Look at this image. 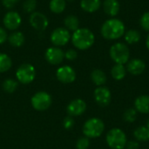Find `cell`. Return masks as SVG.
Returning a JSON list of instances; mask_svg holds the SVG:
<instances>
[{
    "label": "cell",
    "mask_w": 149,
    "mask_h": 149,
    "mask_svg": "<svg viewBox=\"0 0 149 149\" xmlns=\"http://www.w3.org/2000/svg\"><path fill=\"white\" fill-rule=\"evenodd\" d=\"M100 32L104 38L116 40L125 34V24L118 18H110L103 23Z\"/></svg>",
    "instance_id": "cell-1"
},
{
    "label": "cell",
    "mask_w": 149,
    "mask_h": 149,
    "mask_svg": "<svg viewBox=\"0 0 149 149\" xmlns=\"http://www.w3.org/2000/svg\"><path fill=\"white\" fill-rule=\"evenodd\" d=\"M73 45L79 50H87L93 46L95 41L94 34L87 28H79L73 31L71 37Z\"/></svg>",
    "instance_id": "cell-2"
},
{
    "label": "cell",
    "mask_w": 149,
    "mask_h": 149,
    "mask_svg": "<svg viewBox=\"0 0 149 149\" xmlns=\"http://www.w3.org/2000/svg\"><path fill=\"white\" fill-rule=\"evenodd\" d=\"M110 57L115 64L125 65L129 61L130 51L127 45L124 43H115L113 44L109 51Z\"/></svg>",
    "instance_id": "cell-3"
},
{
    "label": "cell",
    "mask_w": 149,
    "mask_h": 149,
    "mask_svg": "<svg viewBox=\"0 0 149 149\" xmlns=\"http://www.w3.org/2000/svg\"><path fill=\"white\" fill-rule=\"evenodd\" d=\"M106 141L111 149H124L127 142V138L121 129L112 128L107 134Z\"/></svg>",
    "instance_id": "cell-4"
},
{
    "label": "cell",
    "mask_w": 149,
    "mask_h": 149,
    "mask_svg": "<svg viewBox=\"0 0 149 149\" xmlns=\"http://www.w3.org/2000/svg\"><path fill=\"white\" fill-rule=\"evenodd\" d=\"M105 130V124L99 118L87 120L83 126V134L86 137L94 139L100 137Z\"/></svg>",
    "instance_id": "cell-5"
},
{
    "label": "cell",
    "mask_w": 149,
    "mask_h": 149,
    "mask_svg": "<svg viewBox=\"0 0 149 149\" xmlns=\"http://www.w3.org/2000/svg\"><path fill=\"white\" fill-rule=\"evenodd\" d=\"M36 76V71L32 65L31 64H23L21 65L17 72L16 77L17 80L22 84H29L33 81Z\"/></svg>",
    "instance_id": "cell-6"
},
{
    "label": "cell",
    "mask_w": 149,
    "mask_h": 149,
    "mask_svg": "<svg viewBox=\"0 0 149 149\" xmlns=\"http://www.w3.org/2000/svg\"><path fill=\"white\" fill-rule=\"evenodd\" d=\"M50 39L54 46L60 47L65 45L71 39L70 31L64 27H58L52 31L50 36Z\"/></svg>",
    "instance_id": "cell-7"
},
{
    "label": "cell",
    "mask_w": 149,
    "mask_h": 149,
    "mask_svg": "<svg viewBox=\"0 0 149 149\" xmlns=\"http://www.w3.org/2000/svg\"><path fill=\"white\" fill-rule=\"evenodd\" d=\"M52 104V97L45 92L37 93L31 98V105L38 111H44L49 108Z\"/></svg>",
    "instance_id": "cell-8"
},
{
    "label": "cell",
    "mask_w": 149,
    "mask_h": 149,
    "mask_svg": "<svg viewBox=\"0 0 149 149\" xmlns=\"http://www.w3.org/2000/svg\"><path fill=\"white\" fill-rule=\"evenodd\" d=\"M3 23L6 29L10 31H15L20 27L22 24V18L17 11L10 10L4 15Z\"/></svg>",
    "instance_id": "cell-9"
},
{
    "label": "cell",
    "mask_w": 149,
    "mask_h": 149,
    "mask_svg": "<svg viewBox=\"0 0 149 149\" xmlns=\"http://www.w3.org/2000/svg\"><path fill=\"white\" fill-rule=\"evenodd\" d=\"M93 95L96 103L101 107H107L112 100V94L110 90L105 86H98L94 90Z\"/></svg>",
    "instance_id": "cell-10"
},
{
    "label": "cell",
    "mask_w": 149,
    "mask_h": 149,
    "mask_svg": "<svg viewBox=\"0 0 149 149\" xmlns=\"http://www.w3.org/2000/svg\"><path fill=\"white\" fill-rule=\"evenodd\" d=\"M29 22L31 27L37 31H45L49 25V20L46 16L38 11H34L31 14Z\"/></svg>",
    "instance_id": "cell-11"
},
{
    "label": "cell",
    "mask_w": 149,
    "mask_h": 149,
    "mask_svg": "<svg viewBox=\"0 0 149 149\" xmlns=\"http://www.w3.org/2000/svg\"><path fill=\"white\" fill-rule=\"evenodd\" d=\"M45 59L51 65H59L65 58V52L57 46L50 47L45 52Z\"/></svg>",
    "instance_id": "cell-12"
},
{
    "label": "cell",
    "mask_w": 149,
    "mask_h": 149,
    "mask_svg": "<svg viewBox=\"0 0 149 149\" xmlns=\"http://www.w3.org/2000/svg\"><path fill=\"white\" fill-rule=\"evenodd\" d=\"M57 79L65 84L72 83L76 79V72L74 69L69 65H64L59 67L56 72Z\"/></svg>",
    "instance_id": "cell-13"
},
{
    "label": "cell",
    "mask_w": 149,
    "mask_h": 149,
    "mask_svg": "<svg viewBox=\"0 0 149 149\" xmlns=\"http://www.w3.org/2000/svg\"><path fill=\"white\" fill-rule=\"evenodd\" d=\"M86 110V104L81 99H76L70 102L67 107V113L70 116H79Z\"/></svg>",
    "instance_id": "cell-14"
},
{
    "label": "cell",
    "mask_w": 149,
    "mask_h": 149,
    "mask_svg": "<svg viewBox=\"0 0 149 149\" xmlns=\"http://www.w3.org/2000/svg\"><path fill=\"white\" fill-rule=\"evenodd\" d=\"M127 71L132 75H141L146 69L145 62L141 58H133L127 63Z\"/></svg>",
    "instance_id": "cell-15"
},
{
    "label": "cell",
    "mask_w": 149,
    "mask_h": 149,
    "mask_svg": "<svg viewBox=\"0 0 149 149\" xmlns=\"http://www.w3.org/2000/svg\"><path fill=\"white\" fill-rule=\"evenodd\" d=\"M103 9L107 15L115 17L120 12V5L118 0H105L103 3Z\"/></svg>",
    "instance_id": "cell-16"
},
{
    "label": "cell",
    "mask_w": 149,
    "mask_h": 149,
    "mask_svg": "<svg viewBox=\"0 0 149 149\" xmlns=\"http://www.w3.org/2000/svg\"><path fill=\"white\" fill-rule=\"evenodd\" d=\"M134 109L141 113H149V95H141L134 100Z\"/></svg>",
    "instance_id": "cell-17"
},
{
    "label": "cell",
    "mask_w": 149,
    "mask_h": 149,
    "mask_svg": "<svg viewBox=\"0 0 149 149\" xmlns=\"http://www.w3.org/2000/svg\"><path fill=\"white\" fill-rule=\"evenodd\" d=\"M101 5L100 0H81L80 7L81 9L88 13H93L97 11Z\"/></svg>",
    "instance_id": "cell-18"
},
{
    "label": "cell",
    "mask_w": 149,
    "mask_h": 149,
    "mask_svg": "<svg viewBox=\"0 0 149 149\" xmlns=\"http://www.w3.org/2000/svg\"><path fill=\"white\" fill-rule=\"evenodd\" d=\"M8 41L13 47H20L24 45L25 38L21 31H14L8 36Z\"/></svg>",
    "instance_id": "cell-19"
},
{
    "label": "cell",
    "mask_w": 149,
    "mask_h": 149,
    "mask_svg": "<svg viewBox=\"0 0 149 149\" xmlns=\"http://www.w3.org/2000/svg\"><path fill=\"white\" fill-rule=\"evenodd\" d=\"M92 81L98 86H102L107 82V75L100 69H95L91 73Z\"/></svg>",
    "instance_id": "cell-20"
},
{
    "label": "cell",
    "mask_w": 149,
    "mask_h": 149,
    "mask_svg": "<svg viewBox=\"0 0 149 149\" xmlns=\"http://www.w3.org/2000/svg\"><path fill=\"white\" fill-rule=\"evenodd\" d=\"M127 68L124 66V65H120V64H115L112 70H111V74L112 77L115 79V80H122L127 74Z\"/></svg>",
    "instance_id": "cell-21"
},
{
    "label": "cell",
    "mask_w": 149,
    "mask_h": 149,
    "mask_svg": "<svg viewBox=\"0 0 149 149\" xmlns=\"http://www.w3.org/2000/svg\"><path fill=\"white\" fill-rule=\"evenodd\" d=\"M64 24H65V28L69 31H77L79 28V18L76 16H74V15H69V16H67L65 18V20H64Z\"/></svg>",
    "instance_id": "cell-22"
},
{
    "label": "cell",
    "mask_w": 149,
    "mask_h": 149,
    "mask_svg": "<svg viewBox=\"0 0 149 149\" xmlns=\"http://www.w3.org/2000/svg\"><path fill=\"white\" fill-rule=\"evenodd\" d=\"M49 7L52 12L55 14H60L65 10L66 3L65 0H51L49 3Z\"/></svg>",
    "instance_id": "cell-23"
},
{
    "label": "cell",
    "mask_w": 149,
    "mask_h": 149,
    "mask_svg": "<svg viewBox=\"0 0 149 149\" xmlns=\"http://www.w3.org/2000/svg\"><path fill=\"white\" fill-rule=\"evenodd\" d=\"M134 136L137 141H149V129L147 127H139L134 132Z\"/></svg>",
    "instance_id": "cell-24"
},
{
    "label": "cell",
    "mask_w": 149,
    "mask_h": 149,
    "mask_svg": "<svg viewBox=\"0 0 149 149\" xmlns=\"http://www.w3.org/2000/svg\"><path fill=\"white\" fill-rule=\"evenodd\" d=\"M124 36L125 40L129 45L136 44L141 40V33L136 30H129L125 32Z\"/></svg>",
    "instance_id": "cell-25"
},
{
    "label": "cell",
    "mask_w": 149,
    "mask_h": 149,
    "mask_svg": "<svg viewBox=\"0 0 149 149\" xmlns=\"http://www.w3.org/2000/svg\"><path fill=\"white\" fill-rule=\"evenodd\" d=\"M12 62L10 58L5 53H0V72H4L10 70Z\"/></svg>",
    "instance_id": "cell-26"
},
{
    "label": "cell",
    "mask_w": 149,
    "mask_h": 149,
    "mask_svg": "<svg viewBox=\"0 0 149 149\" xmlns=\"http://www.w3.org/2000/svg\"><path fill=\"white\" fill-rule=\"evenodd\" d=\"M17 87V83L12 79H7L3 83V88L6 93H13Z\"/></svg>",
    "instance_id": "cell-27"
},
{
    "label": "cell",
    "mask_w": 149,
    "mask_h": 149,
    "mask_svg": "<svg viewBox=\"0 0 149 149\" xmlns=\"http://www.w3.org/2000/svg\"><path fill=\"white\" fill-rule=\"evenodd\" d=\"M137 111L134 108H129L127 110H126V112L123 114V119L126 122L128 123H133L135 121V120L137 119Z\"/></svg>",
    "instance_id": "cell-28"
},
{
    "label": "cell",
    "mask_w": 149,
    "mask_h": 149,
    "mask_svg": "<svg viewBox=\"0 0 149 149\" xmlns=\"http://www.w3.org/2000/svg\"><path fill=\"white\" fill-rule=\"evenodd\" d=\"M37 7V1L36 0H25L23 3V9L26 13H32L35 11Z\"/></svg>",
    "instance_id": "cell-29"
},
{
    "label": "cell",
    "mask_w": 149,
    "mask_h": 149,
    "mask_svg": "<svg viewBox=\"0 0 149 149\" xmlns=\"http://www.w3.org/2000/svg\"><path fill=\"white\" fill-rule=\"evenodd\" d=\"M140 24L144 31H149V11L143 13L140 19Z\"/></svg>",
    "instance_id": "cell-30"
},
{
    "label": "cell",
    "mask_w": 149,
    "mask_h": 149,
    "mask_svg": "<svg viewBox=\"0 0 149 149\" xmlns=\"http://www.w3.org/2000/svg\"><path fill=\"white\" fill-rule=\"evenodd\" d=\"M90 146V141L87 137H82L78 140L76 148L77 149H88Z\"/></svg>",
    "instance_id": "cell-31"
},
{
    "label": "cell",
    "mask_w": 149,
    "mask_h": 149,
    "mask_svg": "<svg viewBox=\"0 0 149 149\" xmlns=\"http://www.w3.org/2000/svg\"><path fill=\"white\" fill-rule=\"evenodd\" d=\"M78 57V52L74 49H69L65 53V58L68 60H74Z\"/></svg>",
    "instance_id": "cell-32"
},
{
    "label": "cell",
    "mask_w": 149,
    "mask_h": 149,
    "mask_svg": "<svg viewBox=\"0 0 149 149\" xmlns=\"http://www.w3.org/2000/svg\"><path fill=\"white\" fill-rule=\"evenodd\" d=\"M63 126L65 129H71L74 126V120L72 117H66L63 121Z\"/></svg>",
    "instance_id": "cell-33"
},
{
    "label": "cell",
    "mask_w": 149,
    "mask_h": 149,
    "mask_svg": "<svg viewBox=\"0 0 149 149\" xmlns=\"http://www.w3.org/2000/svg\"><path fill=\"white\" fill-rule=\"evenodd\" d=\"M127 149H139L140 148V144L137 141H129L127 142L126 145Z\"/></svg>",
    "instance_id": "cell-34"
},
{
    "label": "cell",
    "mask_w": 149,
    "mask_h": 149,
    "mask_svg": "<svg viewBox=\"0 0 149 149\" xmlns=\"http://www.w3.org/2000/svg\"><path fill=\"white\" fill-rule=\"evenodd\" d=\"M8 39V34L5 29L0 26V45L3 44Z\"/></svg>",
    "instance_id": "cell-35"
},
{
    "label": "cell",
    "mask_w": 149,
    "mask_h": 149,
    "mask_svg": "<svg viewBox=\"0 0 149 149\" xmlns=\"http://www.w3.org/2000/svg\"><path fill=\"white\" fill-rule=\"evenodd\" d=\"M18 1H19V0H2L3 5H4L6 8H8V9L12 8Z\"/></svg>",
    "instance_id": "cell-36"
},
{
    "label": "cell",
    "mask_w": 149,
    "mask_h": 149,
    "mask_svg": "<svg viewBox=\"0 0 149 149\" xmlns=\"http://www.w3.org/2000/svg\"><path fill=\"white\" fill-rule=\"evenodd\" d=\"M146 45H147V48L148 49L149 51V34L148 36V38H147V40H146Z\"/></svg>",
    "instance_id": "cell-37"
},
{
    "label": "cell",
    "mask_w": 149,
    "mask_h": 149,
    "mask_svg": "<svg viewBox=\"0 0 149 149\" xmlns=\"http://www.w3.org/2000/svg\"><path fill=\"white\" fill-rule=\"evenodd\" d=\"M147 127H148V128L149 129V120H148V125H147Z\"/></svg>",
    "instance_id": "cell-38"
}]
</instances>
